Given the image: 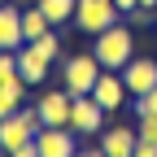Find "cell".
I'll return each instance as SVG.
<instances>
[{"mask_svg": "<svg viewBox=\"0 0 157 157\" xmlns=\"http://www.w3.org/2000/svg\"><path fill=\"white\" fill-rule=\"evenodd\" d=\"M74 157H105V148H101V144H96V148H78Z\"/></svg>", "mask_w": 157, "mask_h": 157, "instance_id": "obj_22", "label": "cell"}, {"mask_svg": "<svg viewBox=\"0 0 157 157\" xmlns=\"http://www.w3.org/2000/svg\"><path fill=\"white\" fill-rule=\"evenodd\" d=\"M48 66H52V61H48L44 52H35L31 44L17 48V74L26 78V87H31V83H44V78H48Z\"/></svg>", "mask_w": 157, "mask_h": 157, "instance_id": "obj_11", "label": "cell"}, {"mask_svg": "<svg viewBox=\"0 0 157 157\" xmlns=\"http://www.w3.org/2000/svg\"><path fill=\"white\" fill-rule=\"evenodd\" d=\"M140 13H157V0H140Z\"/></svg>", "mask_w": 157, "mask_h": 157, "instance_id": "obj_23", "label": "cell"}, {"mask_svg": "<svg viewBox=\"0 0 157 157\" xmlns=\"http://www.w3.org/2000/svg\"><path fill=\"white\" fill-rule=\"evenodd\" d=\"M92 96H96V105H101L105 113H118V109L131 101V92H127V83H122V70H101Z\"/></svg>", "mask_w": 157, "mask_h": 157, "instance_id": "obj_6", "label": "cell"}, {"mask_svg": "<svg viewBox=\"0 0 157 157\" xmlns=\"http://www.w3.org/2000/svg\"><path fill=\"white\" fill-rule=\"evenodd\" d=\"M9 78H22L17 74V52L13 48H0V83H9Z\"/></svg>", "mask_w": 157, "mask_h": 157, "instance_id": "obj_18", "label": "cell"}, {"mask_svg": "<svg viewBox=\"0 0 157 157\" xmlns=\"http://www.w3.org/2000/svg\"><path fill=\"white\" fill-rule=\"evenodd\" d=\"M140 135H144V140H157V113L153 118H140Z\"/></svg>", "mask_w": 157, "mask_h": 157, "instance_id": "obj_20", "label": "cell"}, {"mask_svg": "<svg viewBox=\"0 0 157 157\" xmlns=\"http://www.w3.org/2000/svg\"><path fill=\"white\" fill-rule=\"evenodd\" d=\"M0 5H9V0H0Z\"/></svg>", "mask_w": 157, "mask_h": 157, "instance_id": "obj_24", "label": "cell"}, {"mask_svg": "<svg viewBox=\"0 0 157 157\" xmlns=\"http://www.w3.org/2000/svg\"><path fill=\"white\" fill-rule=\"evenodd\" d=\"M22 31H26V44H31V39L48 35V31H52V22L44 17V9H39V5H31V9H22Z\"/></svg>", "mask_w": 157, "mask_h": 157, "instance_id": "obj_15", "label": "cell"}, {"mask_svg": "<svg viewBox=\"0 0 157 157\" xmlns=\"http://www.w3.org/2000/svg\"><path fill=\"white\" fill-rule=\"evenodd\" d=\"M35 148H39V157H74L78 153V131L74 127H39Z\"/></svg>", "mask_w": 157, "mask_h": 157, "instance_id": "obj_5", "label": "cell"}, {"mask_svg": "<svg viewBox=\"0 0 157 157\" xmlns=\"http://www.w3.org/2000/svg\"><path fill=\"white\" fill-rule=\"evenodd\" d=\"M26 101V78H9V83H0V118H9L13 109H22Z\"/></svg>", "mask_w": 157, "mask_h": 157, "instance_id": "obj_13", "label": "cell"}, {"mask_svg": "<svg viewBox=\"0 0 157 157\" xmlns=\"http://www.w3.org/2000/svg\"><path fill=\"white\" fill-rule=\"evenodd\" d=\"M131 109H135V118H153L157 113V87L144 92V96H131Z\"/></svg>", "mask_w": 157, "mask_h": 157, "instance_id": "obj_16", "label": "cell"}, {"mask_svg": "<svg viewBox=\"0 0 157 157\" xmlns=\"http://www.w3.org/2000/svg\"><path fill=\"white\" fill-rule=\"evenodd\" d=\"M96 44H92V52H96V61H101L105 70H122L131 57H135V35L122 26V22H113V26H105L101 35H92Z\"/></svg>", "mask_w": 157, "mask_h": 157, "instance_id": "obj_1", "label": "cell"}, {"mask_svg": "<svg viewBox=\"0 0 157 157\" xmlns=\"http://www.w3.org/2000/svg\"><path fill=\"white\" fill-rule=\"evenodd\" d=\"M26 44V31H22V9L13 5H0V48H22Z\"/></svg>", "mask_w": 157, "mask_h": 157, "instance_id": "obj_10", "label": "cell"}, {"mask_svg": "<svg viewBox=\"0 0 157 157\" xmlns=\"http://www.w3.org/2000/svg\"><path fill=\"white\" fill-rule=\"evenodd\" d=\"M39 127H44V122H39V109H13L9 118H0V148H17V144H31L35 140V135H39Z\"/></svg>", "mask_w": 157, "mask_h": 157, "instance_id": "obj_3", "label": "cell"}, {"mask_svg": "<svg viewBox=\"0 0 157 157\" xmlns=\"http://www.w3.org/2000/svg\"><path fill=\"white\" fill-rule=\"evenodd\" d=\"M135 140H140V131H131V127H109V131H101L105 157H131V153H135Z\"/></svg>", "mask_w": 157, "mask_h": 157, "instance_id": "obj_12", "label": "cell"}, {"mask_svg": "<svg viewBox=\"0 0 157 157\" xmlns=\"http://www.w3.org/2000/svg\"><path fill=\"white\" fill-rule=\"evenodd\" d=\"M31 48H35V52H44L48 61H57V52H61V39H57V35L48 31V35H39V39H31Z\"/></svg>", "mask_w": 157, "mask_h": 157, "instance_id": "obj_17", "label": "cell"}, {"mask_svg": "<svg viewBox=\"0 0 157 157\" xmlns=\"http://www.w3.org/2000/svg\"><path fill=\"white\" fill-rule=\"evenodd\" d=\"M70 127L78 135H101L105 131V109L96 105V96H74V105H70Z\"/></svg>", "mask_w": 157, "mask_h": 157, "instance_id": "obj_8", "label": "cell"}, {"mask_svg": "<svg viewBox=\"0 0 157 157\" xmlns=\"http://www.w3.org/2000/svg\"><path fill=\"white\" fill-rule=\"evenodd\" d=\"M118 13H122V9H118L113 0H78V5H74V26L83 35H101L105 26L118 22Z\"/></svg>", "mask_w": 157, "mask_h": 157, "instance_id": "obj_4", "label": "cell"}, {"mask_svg": "<svg viewBox=\"0 0 157 157\" xmlns=\"http://www.w3.org/2000/svg\"><path fill=\"white\" fill-rule=\"evenodd\" d=\"M101 61H96V52L87 48V52H74V57H66L61 61V87L70 92V96H87L92 87H96V78H101Z\"/></svg>", "mask_w": 157, "mask_h": 157, "instance_id": "obj_2", "label": "cell"}, {"mask_svg": "<svg viewBox=\"0 0 157 157\" xmlns=\"http://www.w3.org/2000/svg\"><path fill=\"white\" fill-rule=\"evenodd\" d=\"M122 83H127V92H131V96L153 92V87H157V61H153V57H140V52H135L131 61L122 66Z\"/></svg>", "mask_w": 157, "mask_h": 157, "instance_id": "obj_9", "label": "cell"}, {"mask_svg": "<svg viewBox=\"0 0 157 157\" xmlns=\"http://www.w3.org/2000/svg\"><path fill=\"white\" fill-rule=\"evenodd\" d=\"M113 5H118V9H122V13H131V17H135V13H140V0H113Z\"/></svg>", "mask_w": 157, "mask_h": 157, "instance_id": "obj_21", "label": "cell"}, {"mask_svg": "<svg viewBox=\"0 0 157 157\" xmlns=\"http://www.w3.org/2000/svg\"><path fill=\"white\" fill-rule=\"evenodd\" d=\"M70 105H74V96H70L66 87L39 92V101H35V109H39V122H44V127H70Z\"/></svg>", "mask_w": 157, "mask_h": 157, "instance_id": "obj_7", "label": "cell"}, {"mask_svg": "<svg viewBox=\"0 0 157 157\" xmlns=\"http://www.w3.org/2000/svg\"><path fill=\"white\" fill-rule=\"evenodd\" d=\"M131 157H157V140H144V135H140V140H135V153Z\"/></svg>", "mask_w": 157, "mask_h": 157, "instance_id": "obj_19", "label": "cell"}, {"mask_svg": "<svg viewBox=\"0 0 157 157\" xmlns=\"http://www.w3.org/2000/svg\"><path fill=\"white\" fill-rule=\"evenodd\" d=\"M39 9H44V17L52 26H66V22H74V5L78 0H35Z\"/></svg>", "mask_w": 157, "mask_h": 157, "instance_id": "obj_14", "label": "cell"}]
</instances>
